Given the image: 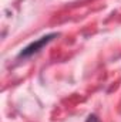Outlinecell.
Here are the masks:
<instances>
[{"instance_id": "7a4b0ae2", "label": "cell", "mask_w": 121, "mask_h": 122, "mask_svg": "<svg viewBox=\"0 0 121 122\" xmlns=\"http://www.w3.org/2000/svg\"><path fill=\"white\" fill-rule=\"evenodd\" d=\"M86 122H100V121H98V118H97L95 115H90V117L86 119Z\"/></svg>"}, {"instance_id": "6da1fadb", "label": "cell", "mask_w": 121, "mask_h": 122, "mask_svg": "<svg viewBox=\"0 0 121 122\" xmlns=\"http://www.w3.org/2000/svg\"><path fill=\"white\" fill-rule=\"evenodd\" d=\"M57 34L56 33H51V34H47V36H44V37H41V38H38V40H36V41H33L30 43L27 47H24L22 51H20V54H19V57H23V58H26V57H30L33 54H36V53H38L46 44H49L54 37H56Z\"/></svg>"}]
</instances>
